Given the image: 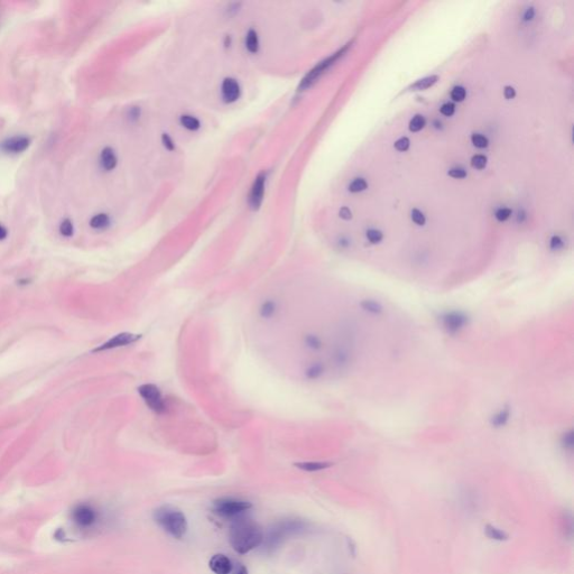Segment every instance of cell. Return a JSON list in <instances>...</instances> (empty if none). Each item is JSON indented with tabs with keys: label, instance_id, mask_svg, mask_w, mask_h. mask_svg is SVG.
Returning a JSON list of instances; mask_svg holds the SVG:
<instances>
[{
	"label": "cell",
	"instance_id": "obj_36",
	"mask_svg": "<svg viewBox=\"0 0 574 574\" xmlns=\"http://www.w3.org/2000/svg\"><path fill=\"white\" fill-rule=\"evenodd\" d=\"M510 214H511V210L506 209V208L499 209L498 211L496 212V218H497V220H499V221H506V220L510 217Z\"/></svg>",
	"mask_w": 574,
	"mask_h": 574
},
{
	"label": "cell",
	"instance_id": "obj_12",
	"mask_svg": "<svg viewBox=\"0 0 574 574\" xmlns=\"http://www.w3.org/2000/svg\"><path fill=\"white\" fill-rule=\"evenodd\" d=\"M240 85L234 79L228 78L222 82L221 85V95L224 102L232 103L237 101L240 97Z\"/></svg>",
	"mask_w": 574,
	"mask_h": 574
},
{
	"label": "cell",
	"instance_id": "obj_32",
	"mask_svg": "<svg viewBox=\"0 0 574 574\" xmlns=\"http://www.w3.org/2000/svg\"><path fill=\"white\" fill-rule=\"evenodd\" d=\"M472 144L478 148H485L488 146V139L482 135H479V133H475V135L472 136Z\"/></svg>",
	"mask_w": 574,
	"mask_h": 574
},
{
	"label": "cell",
	"instance_id": "obj_37",
	"mask_svg": "<svg viewBox=\"0 0 574 574\" xmlns=\"http://www.w3.org/2000/svg\"><path fill=\"white\" fill-rule=\"evenodd\" d=\"M454 110H456V108H454V104H452V103H446L441 107V112L447 117L452 116V114L454 113Z\"/></svg>",
	"mask_w": 574,
	"mask_h": 574
},
{
	"label": "cell",
	"instance_id": "obj_4",
	"mask_svg": "<svg viewBox=\"0 0 574 574\" xmlns=\"http://www.w3.org/2000/svg\"><path fill=\"white\" fill-rule=\"evenodd\" d=\"M306 527V524L301 520H285L276 524L272 527L267 536H264V542L267 548H275V546L281 543L287 536L293 534L301 533Z\"/></svg>",
	"mask_w": 574,
	"mask_h": 574
},
{
	"label": "cell",
	"instance_id": "obj_23",
	"mask_svg": "<svg viewBox=\"0 0 574 574\" xmlns=\"http://www.w3.org/2000/svg\"><path fill=\"white\" fill-rule=\"evenodd\" d=\"M361 308L371 314H380L382 312V305L374 300H365L361 303Z\"/></svg>",
	"mask_w": 574,
	"mask_h": 574
},
{
	"label": "cell",
	"instance_id": "obj_9",
	"mask_svg": "<svg viewBox=\"0 0 574 574\" xmlns=\"http://www.w3.org/2000/svg\"><path fill=\"white\" fill-rule=\"evenodd\" d=\"M442 323L449 333H457L466 327L468 317L462 312H450L442 318Z\"/></svg>",
	"mask_w": 574,
	"mask_h": 574
},
{
	"label": "cell",
	"instance_id": "obj_3",
	"mask_svg": "<svg viewBox=\"0 0 574 574\" xmlns=\"http://www.w3.org/2000/svg\"><path fill=\"white\" fill-rule=\"evenodd\" d=\"M251 502L248 500L233 498V497H222L213 501L212 509L217 515L224 518L241 517L249 509H251Z\"/></svg>",
	"mask_w": 574,
	"mask_h": 574
},
{
	"label": "cell",
	"instance_id": "obj_34",
	"mask_svg": "<svg viewBox=\"0 0 574 574\" xmlns=\"http://www.w3.org/2000/svg\"><path fill=\"white\" fill-rule=\"evenodd\" d=\"M408 147H409V139H408V138H406V137L400 138V139H398V140H397V141L395 142V148H396L397 151H399V152L407 151Z\"/></svg>",
	"mask_w": 574,
	"mask_h": 574
},
{
	"label": "cell",
	"instance_id": "obj_10",
	"mask_svg": "<svg viewBox=\"0 0 574 574\" xmlns=\"http://www.w3.org/2000/svg\"><path fill=\"white\" fill-rule=\"evenodd\" d=\"M265 184H266V175L264 173L258 175L255 181H253V184L251 186V191L249 194V205L252 210H257L260 207L262 199H264Z\"/></svg>",
	"mask_w": 574,
	"mask_h": 574
},
{
	"label": "cell",
	"instance_id": "obj_41",
	"mask_svg": "<svg viewBox=\"0 0 574 574\" xmlns=\"http://www.w3.org/2000/svg\"><path fill=\"white\" fill-rule=\"evenodd\" d=\"M163 139H164L165 146H166L167 148H169V150H173V148H174V145H173V140L171 139L170 136L167 135V133H164V136H163Z\"/></svg>",
	"mask_w": 574,
	"mask_h": 574
},
{
	"label": "cell",
	"instance_id": "obj_43",
	"mask_svg": "<svg viewBox=\"0 0 574 574\" xmlns=\"http://www.w3.org/2000/svg\"><path fill=\"white\" fill-rule=\"evenodd\" d=\"M236 574H248L247 567H246L245 565H242V564H240V566L238 567V570H237Z\"/></svg>",
	"mask_w": 574,
	"mask_h": 574
},
{
	"label": "cell",
	"instance_id": "obj_26",
	"mask_svg": "<svg viewBox=\"0 0 574 574\" xmlns=\"http://www.w3.org/2000/svg\"><path fill=\"white\" fill-rule=\"evenodd\" d=\"M425 126V119L423 116H415L409 123L410 131H418Z\"/></svg>",
	"mask_w": 574,
	"mask_h": 574
},
{
	"label": "cell",
	"instance_id": "obj_15",
	"mask_svg": "<svg viewBox=\"0 0 574 574\" xmlns=\"http://www.w3.org/2000/svg\"><path fill=\"white\" fill-rule=\"evenodd\" d=\"M485 534L488 538L496 540V542H506V540L509 539L508 533H506L504 529L496 527V526L491 524H487L485 526Z\"/></svg>",
	"mask_w": 574,
	"mask_h": 574
},
{
	"label": "cell",
	"instance_id": "obj_40",
	"mask_svg": "<svg viewBox=\"0 0 574 574\" xmlns=\"http://www.w3.org/2000/svg\"><path fill=\"white\" fill-rule=\"evenodd\" d=\"M340 217H341L342 219H344V220L351 219V217H352V215H351V211H350V210H349L348 208H342V209L340 210Z\"/></svg>",
	"mask_w": 574,
	"mask_h": 574
},
{
	"label": "cell",
	"instance_id": "obj_42",
	"mask_svg": "<svg viewBox=\"0 0 574 574\" xmlns=\"http://www.w3.org/2000/svg\"><path fill=\"white\" fill-rule=\"evenodd\" d=\"M8 236L7 229L5 228L2 223H0V240H5Z\"/></svg>",
	"mask_w": 574,
	"mask_h": 574
},
{
	"label": "cell",
	"instance_id": "obj_31",
	"mask_svg": "<svg viewBox=\"0 0 574 574\" xmlns=\"http://www.w3.org/2000/svg\"><path fill=\"white\" fill-rule=\"evenodd\" d=\"M466 95H467L466 89L462 88V87H456L451 92V98L454 100V101H458V102L463 101V100H465V98H466Z\"/></svg>",
	"mask_w": 574,
	"mask_h": 574
},
{
	"label": "cell",
	"instance_id": "obj_39",
	"mask_svg": "<svg viewBox=\"0 0 574 574\" xmlns=\"http://www.w3.org/2000/svg\"><path fill=\"white\" fill-rule=\"evenodd\" d=\"M504 94H505L506 99H513V98L515 97V95H516L515 89L511 88V87H506V88H505V91H504Z\"/></svg>",
	"mask_w": 574,
	"mask_h": 574
},
{
	"label": "cell",
	"instance_id": "obj_30",
	"mask_svg": "<svg viewBox=\"0 0 574 574\" xmlns=\"http://www.w3.org/2000/svg\"><path fill=\"white\" fill-rule=\"evenodd\" d=\"M471 165H472V167H475V169H477V170L485 169L486 165H487V159L484 155L473 156L472 160H471Z\"/></svg>",
	"mask_w": 574,
	"mask_h": 574
},
{
	"label": "cell",
	"instance_id": "obj_20",
	"mask_svg": "<svg viewBox=\"0 0 574 574\" xmlns=\"http://www.w3.org/2000/svg\"><path fill=\"white\" fill-rule=\"evenodd\" d=\"M321 338L314 333H309L304 337V346L310 350H319L322 348Z\"/></svg>",
	"mask_w": 574,
	"mask_h": 574
},
{
	"label": "cell",
	"instance_id": "obj_27",
	"mask_svg": "<svg viewBox=\"0 0 574 574\" xmlns=\"http://www.w3.org/2000/svg\"><path fill=\"white\" fill-rule=\"evenodd\" d=\"M367 186H368V184L365 180L357 179L352 182L350 186H349V190H350L351 192H353V193H357V192H361V191L366 190Z\"/></svg>",
	"mask_w": 574,
	"mask_h": 574
},
{
	"label": "cell",
	"instance_id": "obj_1",
	"mask_svg": "<svg viewBox=\"0 0 574 574\" xmlns=\"http://www.w3.org/2000/svg\"><path fill=\"white\" fill-rule=\"evenodd\" d=\"M265 534L256 521L249 518L238 517L233 520L229 530V540L234 552L247 554L260 546Z\"/></svg>",
	"mask_w": 574,
	"mask_h": 574
},
{
	"label": "cell",
	"instance_id": "obj_19",
	"mask_svg": "<svg viewBox=\"0 0 574 574\" xmlns=\"http://www.w3.org/2000/svg\"><path fill=\"white\" fill-rule=\"evenodd\" d=\"M509 417H510V409L504 408L502 410H500V412L497 413L495 416H492L491 424L494 425L495 427H501L508 422Z\"/></svg>",
	"mask_w": 574,
	"mask_h": 574
},
{
	"label": "cell",
	"instance_id": "obj_35",
	"mask_svg": "<svg viewBox=\"0 0 574 574\" xmlns=\"http://www.w3.org/2000/svg\"><path fill=\"white\" fill-rule=\"evenodd\" d=\"M449 175L454 179H463L467 176V172L463 169H460V167H456V169L449 171Z\"/></svg>",
	"mask_w": 574,
	"mask_h": 574
},
{
	"label": "cell",
	"instance_id": "obj_38",
	"mask_svg": "<svg viewBox=\"0 0 574 574\" xmlns=\"http://www.w3.org/2000/svg\"><path fill=\"white\" fill-rule=\"evenodd\" d=\"M563 246V242L561 240V238L558 237H553L552 240H551V247L552 249H559Z\"/></svg>",
	"mask_w": 574,
	"mask_h": 574
},
{
	"label": "cell",
	"instance_id": "obj_22",
	"mask_svg": "<svg viewBox=\"0 0 574 574\" xmlns=\"http://www.w3.org/2000/svg\"><path fill=\"white\" fill-rule=\"evenodd\" d=\"M180 121L181 125L184 128L189 129V130H197V129L200 128L199 119L195 118L194 116H191V114H183V116L181 117Z\"/></svg>",
	"mask_w": 574,
	"mask_h": 574
},
{
	"label": "cell",
	"instance_id": "obj_25",
	"mask_svg": "<svg viewBox=\"0 0 574 574\" xmlns=\"http://www.w3.org/2000/svg\"><path fill=\"white\" fill-rule=\"evenodd\" d=\"M437 81H438V76H437V75L428 76V78H425V79H423V80L417 81V82H416V83L413 85L412 89H415V90H425V89L429 88L430 85H433L435 82H437Z\"/></svg>",
	"mask_w": 574,
	"mask_h": 574
},
{
	"label": "cell",
	"instance_id": "obj_29",
	"mask_svg": "<svg viewBox=\"0 0 574 574\" xmlns=\"http://www.w3.org/2000/svg\"><path fill=\"white\" fill-rule=\"evenodd\" d=\"M367 238L371 243H378L382 240L384 236H382L381 231L376 230V229H370V230L367 231Z\"/></svg>",
	"mask_w": 574,
	"mask_h": 574
},
{
	"label": "cell",
	"instance_id": "obj_8",
	"mask_svg": "<svg viewBox=\"0 0 574 574\" xmlns=\"http://www.w3.org/2000/svg\"><path fill=\"white\" fill-rule=\"evenodd\" d=\"M31 145L30 137L24 135H16L6 138L0 144V151L9 155H17L25 152Z\"/></svg>",
	"mask_w": 574,
	"mask_h": 574
},
{
	"label": "cell",
	"instance_id": "obj_18",
	"mask_svg": "<svg viewBox=\"0 0 574 574\" xmlns=\"http://www.w3.org/2000/svg\"><path fill=\"white\" fill-rule=\"evenodd\" d=\"M323 374H324V366L321 362L312 363V365H310L304 371L305 377L311 380L319 379Z\"/></svg>",
	"mask_w": 574,
	"mask_h": 574
},
{
	"label": "cell",
	"instance_id": "obj_33",
	"mask_svg": "<svg viewBox=\"0 0 574 574\" xmlns=\"http://www.w3.org/2000/svg\"><path fill=\"white\" fill-rule=\"evenodd\" d=\"M412 220L417 226H423L425 223V215L419 210L414 209L412 211Z\"/></svg>",
	"mask_w": 574,
	"mask_h": 574
},
{
	"label": "cell",
	"instance_id": "obj_21",
	"mask_svg": "<svg viewBox=\"0 0 574 574\" xmlns=\"http://www.w3.org/2000/svg\"><path fill=\"white\" fill-rule=\"evenodd\" d=\"M246 49L250 52V53H255L258 51V46H259V40H258V35L255 31H249L246 34Z\"/></svg>",
	"mask_w": 574,
	"mask_h": 574
},
{
	"label": "cell",
	"instance_id": "obj_6",
	"mask_svg": "<svg viewBox=\"0 0 574 574\" xmlns=\"http://www.w3.org/2000/svg\"><path fill=\"white\" fill-rule=\"evenodd\" d=\"M72 520L80 529H90L97 525L99 514L92 505L80 504L75 506L71 514Z\"/></svg>",
	"mask_w": 574,
	"mask_h": 574
},
{
	"label": "cell",
	"instance_id": "obj_24",
	"mask_svg": "<svg viewBox=\"0 0 574 574\" xmlns=\"http://www.w3.org/2000/svg\"><path fill=\"white\" fill-rule=\"evenodd\" d=\"M59 230L61 236H63L65 238H70L73 236L74 233V226H73V222L71 221L70 219H64L63 221L60 223V227H59Z\"/></svg>",
	"mask_w": 574,
	"mask_h": 574
},
{
	"label": "cell",
	"instance_id": "obj_14",
	"mask_svg": "<svg viewBox=\"0 0 574 574\" xmlns=\"http://www.w3.org/2000/svg\"><path fill=\"white\" fill-rule=\"evenodd\" d=\"M278 309H279L278 303H277L275 300L268 299L260 304L258 313H259V317L261 319L270 320L272 318H275V315L278 312Z\"/></svg>",
	"mask_w": 574,
	"mask_h": 574
},
{
	"label": "cell",
	"instance_id": "obj_17",
	"mask_svg": "<svg viewBox=\"0 0 574 574\" xmlns=\"http://www.w3.org/2000/svg\"><path fill=\"white\" fill-rule=\"evenodd\" d=\"M89 224L94 230H104L110 226V217L106 213H98L91 218Z\"/></svg>",
	"mask_w": 574,
	"mask_h": 574
},
{
	"label": "cell",
	"instance_id": "obj_28",
	"mask_svg": "<svg viewBox=\"0 0 574 574\" xmlns=\"http://www.w3.org/2000/svg\"><path fill=\"white\" fill-rule=\"evenodd\" d=\"M561 443H562V447H563L564 449L568 450V451H572V450H573V446H574V440H573V432H572V430H570V432H567V433H565V434L563 435Z\"/></svg>",
	"mask_w": 574,
	"mask_h": 574
},
{
	"label": "cell",
	"instance_id": "obj_11",
	"mask_svg": "<svg viewBox=\"0 0 574 574\" xmlns=\"http://www.w3.org/2000/svg\"><path fill=\"white\" fill-rule=\"evenodd\" d=\"M209 567L214 574H230L232 572V562L224 554H215L210 558Z\"/></svg>",
	"mask_w": 574,
	"mask_h": 574
},
{
	"label": "cell",
	"instance_id": "obj_7",
	"mask_svg": "<svg viewBox=\"0 0 574 574\" xmlns=\"http://www.w3.org/2000/svg\"><path fill=\"white\" fill-rule=\"evenodd\" d=\"M140 338H141L140 334L129 333V332L119 333V334H117V336H113L112 338H110L108 341L102 343L101 346H99L95 349H93L92 351L93 352H102V351L111 350V349L127 347V346H130V344H132V343L137 342Z\"/></svg>",
	"mask_w": 574,
	"mask_h": 574
},
{
	"label": "cell",
	"instance_id": "obj_5",
	"mask_svg": "<svg viewBox=\"0 0 574 574\" xmlns=\"http://www.w3.org/2000/svg\"><path fill=\"white\" fill-rule=\"evenodd\" d=\"M138 394L152 412L159 415L167 412V404L162 390L154 384H144L138 387Z\"/></svg>",
	"mask_w": 574,
	"mask_h": 574
},
{
	"label": "cell",
	"instance_id": "obj_2",
	"mask_svg": "<svg viewBox=\"0 0 574 574\" xmlns=\"http://www.w3.org/2000/svg\"><path fill=\"white\" fill-rule=\"evenodd\" d=\"M153 518L165 533L176 539L184 537L188 532L189 524L186 516L174 506L163 505L159 507L153 513Z\"/></svg>",
	"mask_w": 574,
	"mask_h": 574
},
{
	"label": "cell",
	"instance_id": "obj_16",
	"mask_svg": "<svg viewBox=\"0 0 574 574\" xmlns=\"http://www.w3.org/2000/svg\"><path fill=\"white\" fill-rule=\"evenodd\" d=\"M332 466L331 462H323V461H308V462H299L295 463V467L301 469V470L306 472H317L325 470Z\"/></svg>",
	"mask_w": 574,
	"mask_h": 574
},
{
	"label": "cell",
	"instance_id": "obj_13",
	"mask_svg": "<svg viewBox=\"0 0 574 574\" xmlns=\"http://www.w3.org/2000/svg\"><path fill=\"white\" fill-rule=\"evenodd\" d=\"M117 163H118L117 154L111 147H104L103 150L100 152L99 164L103 171L106 172L112 171L114 167L117 166Z\"/></svg>",
	"mask_w": 574,
	"mask_h": 574
}]
</instances>
